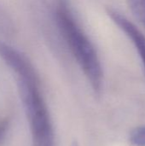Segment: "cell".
Returning <instances> with one entry per match:
<instances>
[{
	"mask_svg": "<svg viewBox=\"0 0 145 146\" xmlns=\"http://www.w3.org/2000/svg\"><path fill=\"white\" fill-rule=\"evenodd\" d=\"M136 18L145 28V0H126Z\"/></svg>",
	"mask_w": 145,
	"mask_h": 146,
	"instance_id": "4",
	"label": "cell"
},
{
	"mask_svg": "<svg viewBox=\"0 0 145 146\" xmlns=\"http://www.w3.org/2000/svg\"><path fill=\"white\" fill-rule=\"evenodd\" d=\"M8 129H9V120L8 119L0 120V145L4 139Z\"/></svg>",
	"mask_w": 145,
	"mask_h": 146,
	"instance_id": "6",
	"label": "cell"
},
{
	"mask_svg": "<svg viewBox=\"0 0 145 146\" xmlns=\"http://www.w3.org/2000/svg\"><path fill=\"white\" fill-rule=\"evenodd\" d=\"M17 84L30 125L32 146H55L54 128L37 73L17 76Z\"/></svg>",
	"mask_w": 145,
	"mask_h": 146,
	"instance_id": "2",
	"label": "cell"
},
{
	"mask_svg": "<svg viewBox=\"0 0 145 146\" xmlns=\"http://www.w3.org/2000/svg\"><path fill=\"white\" fill-rule=\"evenodd\" d=\"M70 146H79V143H78L76 140H73V141L72 142V144H71V145Z\"/></svg>",
	"mask_w": 145,
	"mask_h": 146,
	"instance_id": "7",
	"label": "cell"
},
{
	"mask_svg": "<svg viewBox=\"0 0 145 146\" xmlns=\"http://www.w3.org/2000/svg\"><path fill=\"white\" fill-rule=\"evenodd\" d=\"M55 21L94 92L100 93L103 88V73L97 52L65 3H60L56 8Z\"/></svg>",
	"mask_w": 145,
	"mask_h": 146,
	"instance_id": "1",
	"label": "cell"
},
{
	"mask_svg": "<svg viewBox=\"0 0 145 146\" xmlns=\"http://www.w3.org/2000/svg\"><path fill=\"white\" fill-rule=\"evenodd\" d=\"M108 14L113 20V21L129 37L132 44L136 46V49L143 61L145 68V37L142 33L133 25L128 19L123 16L118 11L109 9Z\"/></svg>",
	"mask_w": 145,
	"mask_h": 146,
	"instance_id": "3",
	"label": "cell"
},
{
	"mask_svg": "<svg viewBox=\"0 0 145 146\" xmlns=\"http://www.w3.org/2000/svg\"><path fill=\"white\" fill-rule=\"evenodd\" d=\"M130 141L134 146H145V126L138 127L132 130Z\"/></svg>",
	"mask_w": 145,
	"mask_h": 146,
	"instance_id": "5",
	"label": "cell"
}]
</instances>
